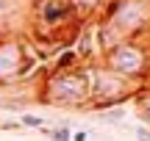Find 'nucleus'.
I'll return each mask as SVG.
<instances>
[{"label":"nucleus","mask_w":150,"mask_h":141,"mask_svg":"<svg viewBox=\"0 0 150 141\" xmlns=\"http://www.w3.org/2000/svg\"><path fill=\"white\" fill-rule=\"evenodd\" d=\"M36 91H39V100L47 105L86 111V105H89V83H86L83 64L70 69V72L45 69V75L39 77Z\"/></svg>","instance_id":"nucleus-1"},{"label":"nucleus","mask_w":150,"mask_h":141,"mask_svg":"<svg viewBox=\"0 0 150 141\" xmlns=\"http://www.w3.org/2000/svg\"><path fill=\"white\" fill-rule=\"evenodd\" d=\"M83 72H86V83H89V105H86V111H95V114H100L106 108H122L125 103L134 100L136 89L142 86V83H131L125 77L108 72L100 61L83 64Z\"/></svg>","instance_id":"nucleus-2"},{"label":"nucleus","mask_w":150,"mask_h":141,"mask_svg":"<svg viewBox=\"0 0 150 141\" xmlns=\"http://www.w3.org/2000/svg\"><path fill=\"white\" fill-rule=\"evenodd\" d=\"M100 64L108 72L125 77L131 83H147L150 69V47L145 39H125L100 55Z\"/></svg>","instance_id":"nucleus-3"},{"label":"nucleus","mask_w":150,"mask_h":141,"mask_svg":"<svg viewBox=\"0 0 150 141\" xmlns=\"http://www.w3.org/2000/svg\"><path fill=\"white\" fill-rule=\"evenodd\" d=\"M97 20L108 22L122 39H147V0H106Z\"/></svg>","instance_id":"nucleus-4"},{"label":"nucleus","mask_w":150,"mask_h":141,"mask_svg":"<svg viewBox=\"0 0 150 141\" xmlns=\"http://www.w3.org/2000/svg\"><path fill=\"white\" fill-rule=\"evenodd\" d=\"M39 64V55L25 39L0 36V89H11L14 83L28 80Z\"/></svg>","instance_id":"nucleus-5"},{"label":"nucleus","mask_w":150,"mask_h":141,"mask_svg":"<svg viewBox=\"0 0 150 141\" xmlns=\"http://www.w3.org/2000/svg\"><path fill=\"white\" fill-rule=\"evenodd\" d=\"M75 66H81L78 53H75L72 47H67V50L59 53V58H56V64H53V72H70V69H75Z\"/></svg>","instance_id":"nucleus-6"},{"label":"nucleus","mask_w":150,"mask_h":141,"mask_svg":"<svg viewBox=\"0 0 150 141\" xmlns=\"http://www.w3.org/2000/svg\"><path fill=\"white\" fill-rule=\"evenodd\" d=\"M39 133L42 136H47L50 141H72V130H70V125H59V127H39Z\"/></svg>","instance_id":"nucleus-7"},{"label":"nucleus","mask_w":150,"mask_h":141,"mask_svg":"<svg viewBox=\"0 0 150 141\" xmlns=\"http://www.w3.org/2000/svg\"><path fill=\"white\" fill-rule=\"evenodd\" d=\"M103 3H106V0H70V6L75 8V14H78L81 20H83L86 14H92V11H95V14H97Z\"/></svg>","instance_id":"nucleus-8"},{"label":"nucleus","mask_w":150,"mask_h":141,"mask_svg":"<svg viewBox=\"0 0 150 141\" xmlns=\"http://www.w3.org/2000/svg\"><path fill=\"white\" fill-rule=\"evenodd\" d=\"M125 114H128L125 108H106V111H100V114H97V119L106 122V125H114V122H122Z\"/></svg>","instance_id":"nucleus-9"},{"label":"nucleus","mask_w":150,"mask_h":141,"mask_svg":"<svg viewBox=\"0 0 150 141\" xmlns=\"http://www.w3.org/2000/svg\"><path fill=\"white\" fill-rule=\"evenodd\" d=\"M20 125L28 127V130H39V127L47 125V119H45V116H39V114H22V116H20Z\"/></svg>","instance_id":"nucleus-10"},{"label":"nucleus","mask_w":150,"mask_h":141,"mask_svg":"<svg viewBox=\"0 0 150 141\" xmlns=\"http://www.w3.org/2000/svg\"><path fill=\"white\" fill-rule=\"evenodd\" d=\"M136 141H150V130H147V125H139V127H136Z\"/></svg>","instance_id":"nucleus-11"},{"label":"nucleus","mask_w":150,"mask_h":141,"mask_svg":"<svg viewBox=\"0 0 150 141\" xmlns=\"http://www.w3.org/2000/svg\"><path fill=\"white\" fill-rule=\"evenodd\" d=\"M0 130H8V133H17V130H22V125H20V122H0Z\"/></svg>","instance_id":"nucleus-12"},{"label":"nucleus","mask_w":150,"mask_h":141,"mask_svg":"<svg viewBox=\"0 0 150 141\" xmlns=\"http://www.w3.org/2000/svg\"><path fill=\"white\" fill-rule=\"evenodd\" d=\"M89 138V130H75L72 133V141H86Z\"/></svg>","instance_id":"nucleus-13"}]
</instances>
